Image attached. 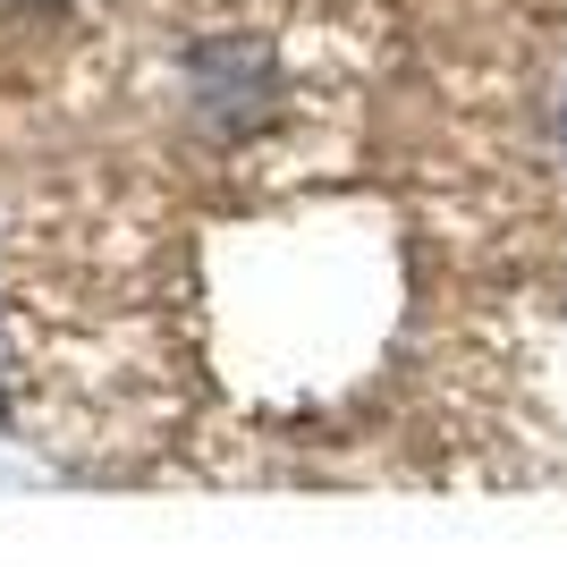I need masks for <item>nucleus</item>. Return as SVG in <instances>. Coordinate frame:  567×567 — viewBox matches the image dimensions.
I'll return each instance as SVG.
<instances>
[{
	"label": "nucleus",
	"instance_id": "f257e3e1",
	"mask_svg": "<svg viewBox=\"0 0 567 567\" xmlns=\"http://www.w3.org/2000/svg\"><path fill=\"white\" fill-rule=\"evenodd\" d=\"M18 9H69V0H18Z\"/></svg>",
	"mask_w": 567,
	"mask_h": 567
}]
</instances>
